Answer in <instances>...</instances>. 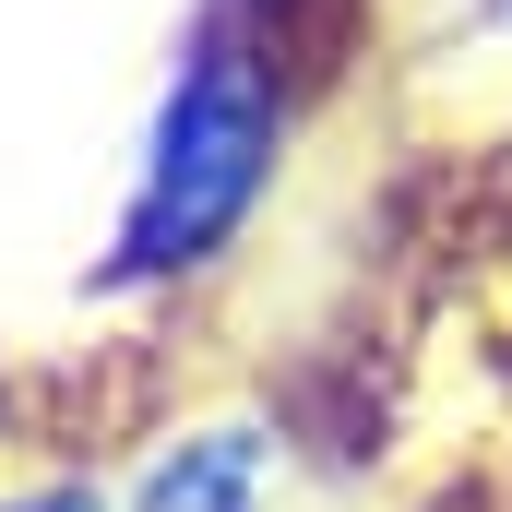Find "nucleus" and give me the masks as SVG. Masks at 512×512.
<instances>
[{
	"mask_svg": "<svg viewBox=\"0 0 512 512\" xmlns=\"http://www.w3.org/2000/svg\"><path fill=\"white\" fill-rule=\"evenodd\" d=\"M262 167H274V96L239 48H203L155 120V155H143V191H131V227H120V274L203 262L262 203Z\"/></svg>",
	"mask_w": 512,
	"mask_h": 512,
	"instance_id": "f257e3e1",
	"label": "nucleus"
},
{
	"mask_svg": "<svg viewBox=\"0 0 512 512\" xmlns=\"http://www.w3.org/2000/svg\"><path fill=\"white\" fill-rule=\"evenodd\" d=\"M0 512H96L84 489H36V501H0Z\"/></svg>",
	"mask_w": 512,
	"mask_h": 512,
	"instance_id": "7ed1b4c3",
	"label": "nucleus"
},
{
	"mask_svg": "<svg viewBox=\"0 0 512 512\" xmlns=\"http://www.w3.org/2000/svg\"><path fill=\"white\" fill-rule=\"evenodd\" d=\"M262 477H274V453H262L251 429H203V441H179L143 477L131 512H262Z\"/></svg>",
	"mask_w": 512,
	"mask_h": 512,
	"instance_id": "f03ea898",
	"label": "nucleus"
}]
</instances>
